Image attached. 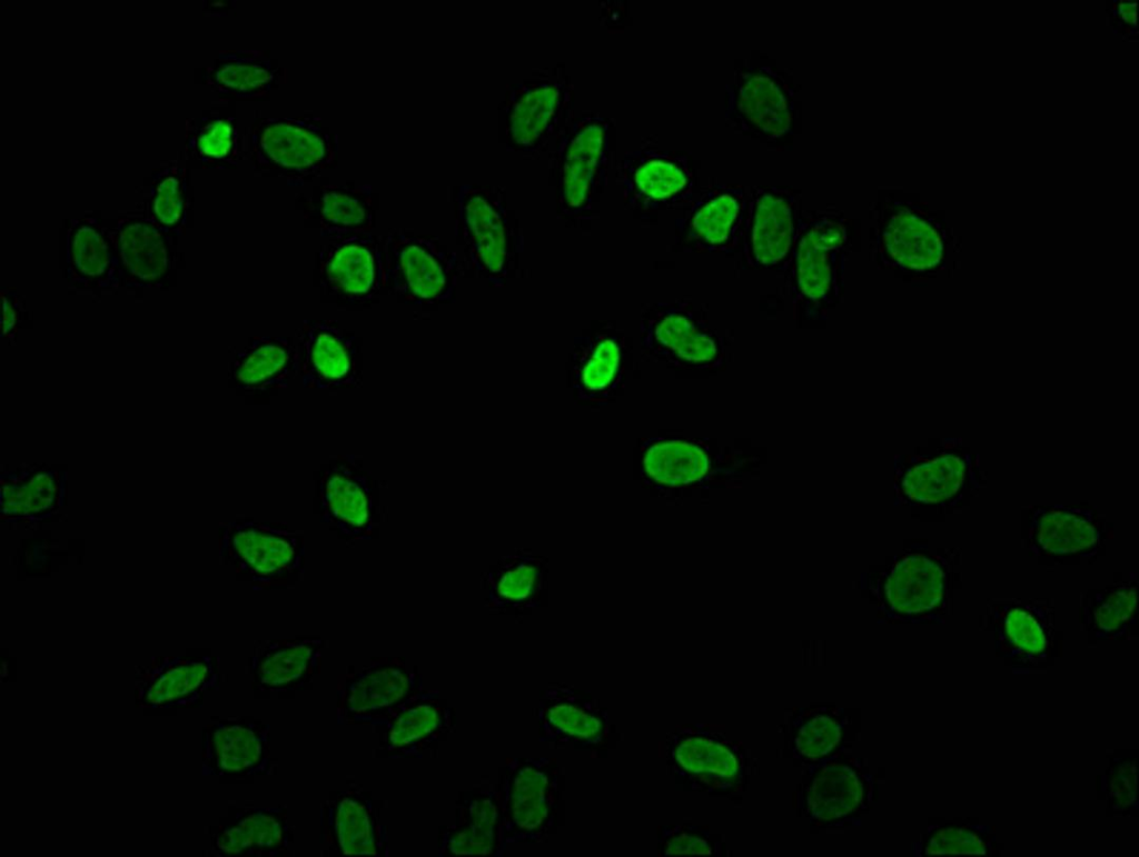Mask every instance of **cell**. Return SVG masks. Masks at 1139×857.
I'll list each match as a JSON object with an SVG mask.
<instances>
[{"label":"cell","instance_id":"ab89813d","mask_svg":"<svg viewBox=\"0 0 1139 857\" xmlns=\"http://www.w3.org/2000/svg\"><path fill=\"white\" fill-rule=\"evenodd\" d=\"M280 843L279 823L270 816L255 814L244 819L237 827L227 830L220 838V848L228 853H238L252 845L271 847Z\"/></svg>","mask_w":1139,"mask_h":857},{"label":"cell","instance_id":"7dc6e473","mask_svg":"<svg viewBox=\"0 0 1139 857\" xmlns=\"http://www.w3.org/2000/svg\"><path fill=\"white\" fill-rule=\"evenodd\" d=\"M709 845L692 836L681 835L668 841L665 854H710Z\"/></svg>","mask_w":1139,"mask_h":857},{"label":"cell","instance_id":"277c9868","mask_svg":"<svg viewBox=\"0 0 1139 857\" xmlns=\"http://www.w3.org/2000/svg\"><path fill=\"white\" fill-rule=\"evenodd\" d=\"M611 126L596 113L572 116L556 141L557 206L572 221H590L606 186Z\"/></svg>","mask_w":1139,"mask_h":857},{"label":"cell","instance_id":"ba28073f","mask_svg":"<svg viewBox=\"0 0 1139 857\" xmlns=\"http://www.w3.org/2000/svg\"><path fill=\"white\" fill-rule=\"evenodd\" d=\"M725 107L732 126L762 142L778 143L792 131L794 91L767 66L741 68L726 86Z\"/></svg>","mask_w":1139,"mask_h":857},{"label":"cell","instance_id":"3957f363","mask_svg":"<svg viewBox=\"0 0 1139 857\" xmlns=\"http://www.w3.org/2000/svg\"><path fill=\"white\" fill-rule=\"evenodd\" d=\"M221 557L254 589H289L304 579V534L286 522L238 518L219 529Z\"/></svg>","mask_w":1139,"mask_h":857},{"label":"cell","instance_id":"30bf717a","mask_svg":"<svg viewBox=\"0 0 1139 857\" xmlns=\"http://www.w3.org/2000/svg\"><path fill=\"white\" fill-rule=\"evenodd\" d=\"M632 360L623 328L615 321H592L573 342L568 382L574 397L587 402L615 397L625 387Z\"/></svg>","mask_w":1139,"mask_h":857},{"label":"cell","instance_id":"7a4b0ae2","mask_svg":"<svg viewBox=\"0 0 1139 857\" xmlns=\"http://www.w3.org/2000/svg\"><path fill=\"white\" fill-rule=\"evenodd\" d=\"M339 140L313 113L296 117H257L247 129L244 155L260 176L283 178L303 186L335 169Z\"/></svg>","mask_w":1139,"mask_h":857},{"label":"cell","instance_id":"836d02e7","mask_svg":"<svg viewBox=\"0 0 1139 857\" xmlns=\"http://www.w3.org/2000/svg\"><path fill=\"white\" fill-rule=\"evenodd\" d=\"M408 686V678L400 669L372 671L353 686L348 699L349 708L356 712H364L389 706L407 692Z\"/></svg>","mask_w":1139,"mask_h":857},{"label":"cell","instance_id":"1f68e13d","mask_svg":"<svg viewBox=\"0 0 1139 857\" xmlns=\"http://www.w3.org/2000/svg\"><path fill=\"white\" fill-rule=\"evenodd\" d=\"M1136 590L1137 580L1096 594L1088 615L1098 638L1112 639L1127 631L1135 612Z\"/></svg>","mask_w":1139,"mask_h":857},{"label":"cell","instance_id":"d6986e66","mask_svg":"<svg viewBox=\"0 0 1139 857\" xmlns=\"http://www.w3.org/2000/svg\"><path fill=\"white\" fill-rule=\"evenodd\" d=\"M65 486V474L43 467L2 474V520L39 521L48 518L62 506Z\"/></svg>","mask_w":1139,"mask_h":857},{"label":"cell","instance_id":"603a6c76","mask_svg":"<svg viewBox=\"0 0 1139 857\" xmlns=\"http://www.w3.org/2000/svg\"><path fill=\"white\" fill-rule=\"evenodd\" d=\"M844 241V226L831 217L812 220L801 230L794 253L799 286L805 296L819 299L829 291L835 257Z\"/></svg>","mask_w":1139,"mask_h":857},{"label":"cell","instance_id":"44dd1931","mask_svg":"<svg viewBox=\"0 0 1139 857\" xmlns=\"http://www.w3.org/2000/svg\"><path fill=\"white\" fill-rule=\"evenodd\" d=\"M749 190L739 185H714L705 189L682 221L686 239L715 247L726 243L737 229L746 208Z\"/></svg>","mask_w":1139,"mask_h":857},{"label":"cell","instance_id":"60d3db41","mask_svg":"<svg viewBox=\"0 0 1139 857\" xmlns=\"http://www.w3.org/2000/svg\"><path fill=\"white\" fill-rule=\"evenodd\" d=\"M313 656V648L307 644H289L267 656L260 664L259 675L264 684L279 686L299 678Z\"/></svg>","mask_w":1139,"mask_h":857},{"label":"cell","instance_id":"8992f818","mask_svg":"<svg viewBox=\"0 0 1139 857\" xmlns=\"http://www.w3.org/2000/svg\"><path fill=\"white\" fill-rule=\"evenodd\" d=\"M502 111L507 147L538 155L573 116V84L561 66L536 69L507 87Z\"/></svg>","mask_w":1139,"mask_h":857},{"label":"cell","instance_id":"4dcf8cb0","mask_svg":"<svg viewBox=\"0 0 1139 857\" xmlns=\"http://www.w3.org/2000/svg\"><path fill=\"white\" fill-rule=\"evenodd\" d=\"M861 785L845 766H826L813 780L809 793L812 814L824 820L852 811L861 800Z\"/></svg>","mask_w":1139,"mask_h":857},{"label":"cell","instance_id":"ac0fdd59","mask_svg":"<svg viewBox=\"0 0 1139 857\" xmlns=\"http://www.w3.org/2000/svg\"><path fill=\"white\" fill-rule=\"evenodd\" d=\"M1103 538V527L1090 508L1051 505L1033 510L1029 539L1042 552L1056 556L1091 557Z\"/></svg>","mask_w":1139,"mask_h":857},{"label":"cell","instance_id":"cb8c5ba5","mask_svg":"<svg viewBox=\"0 0 1139 857\" xmlns=\"http://www.w3.org/2000/svg\"><path fill=\"white\" fill-rule=\"evenodd\" d=\"M298 372L297 345L286 336L255 338L235 365L237 382L252 390L287 388Z\"/></svg>","mask_w":1139,"mask_h":857},{"label":"cell","instance_id":"f1b7e54d","mask_svg":"<svg viewBox=\"0 0 1139 857\" xmlns=\"http://www.w3.org/2000/svg\"><path fill=\"white\" fill-rule=\"evenodd\" d=\"M119 252L126 267L137 277L151 280L167 267V248L162 231L145 220L123 221L118 230Z\"/></svg>","mask_w":1139,"mask_h":857},{"label":"cell","instance_id":"ffe728a7","mask_svg":"<svg viewBox=\"0 0 1139 857\" xmlns=\"http://www.w3.org/2000/svg\"><path fill=\"white\" fill-rule=\"evenodd\" d=\"M309 206L317 217L321 237L366 235L375 228V193L369 183L323 185Z\"/></svg>","mask_w":1139,"mask_h":857},{"label":"cell","instance_id":"4fadbf2b","mask_svg":"<svg viewBox=\"0 0 1139 857\" xmlns=\"http://www.w3.org/2000/svg\"><path fill=\"white\" fill-rule=\"evenodd\" d=\"M950 565L943 556L912 552L890 570L884 592L890 608L901 615L943 618L948 608Z\"/></svg>","mask_w":1139,"mask_h":857},{"label":"cell","instance_id":"d6a6232c","mask_svg":"<svg viewBox=\"0 0 1139 857\" xmlns=\"http://www.w3.org/2000/svg\"><path fill=\"white\" fill-rule=\"evenodd\" d=\"M187 171L184 165L171 162L152 176L151 211L157 227L172 228L181 222L188 200Z\"/></svg>","mask_w":1139,"mask_h":857},{"label":"cell","instance_id":"8d00e7d4","mask_svg":"<svg viewBox=\"0 0 1139 857\" xmlns=\"http://www.w3.org/2000/svg\"><path fill=\"white\" fill-rule=\"evenodd\" d=\"M72 263L83 275L95 277L105 272L110 260L107 241L90 220H81L69 232Z\"/></svg>","mask_w":1139,"mask_h":857},{"label":"cell","instance_id":"f6af8a7d","mask_svg":"<svg viewBox=\"0 0 1139 857\" xmlns=\"http://www.w3.org/2000/svg\"><path fill=\"white\" fill-rule=\"evenodd\" d=\"M1108 796L1118 810H1128L1136 800V760L1126 759L1117 764L1109 774Z\"/></svg>","mask_w":1139,"mask_h":857},{"label":"cell","instance_id":"9a60e30c","mask_svg":"<svg viewBox=\"0 0 1139 857\" xmlns=\"http://www.w3.org/2000/svg\"><path fill=\"white\" fill-rule=\"evenodd\" d=\"M990 615L996 645L1006 658L1021 665L1047 659L1053 638L1052 612L1047 601H998Z\"/></svg>","mask_w":1139,"mask_h":857},{"label":"cell","instance_id":"7c38bea8","mask_svg":"<svg viewBox=\"0 0 1139 857\" xmlns=\"http://www.w3.org/2000/svg\"><path fill=\"white\" fill-rule=\"evenodd\" d=\"M298 333V370L304 387L335 391L361 386L358 346L329 320H305Z\"/></svg>","mask_w":1139,"mask_h":857},{"label":"cell","instance_id":"b9f144b4","mask_svg":"<svg viewBox=\"0 0 1139 857\" xmlns=\"http://www.w3.org/2000/svg\"><path fill=\"white\" fill-rule=\"evenodd\" d=\"M218 759L221 768L241 770L254 765L260 756V744L252 731L234 726L222 728L216 735Z\"/></svg>","mask_w":1139,"mask_h":857},{"label":"cell","instance_id":"52a82bcc","mask_svg":"<svg viewBox=\"0 0 1139 857\" xmlns=\"http://www.w3.org/2000/svg\"><path fill=\"white\" fill-rule=\"evenodd\" d=\"M320 520L346 542L368 540L382 520L377 481L356 455H336L316 479Z\"/></svg>","mask_w":1139,"mask_h":857},{"label":"cell","instance_id":"7bdbcfd3","mask_svg":"<svg viewBox=\"0 0 1139 857\" xmlns=\"http://www.w3.org/2000/svg\"><path fill=\"white\" fill-rule=\"evenodd\" d=\"M438 711L430 705H417L405 710L390 729L393 745H408L432 733L439 724Z\"/></svg>","mask_w":1139,"mask_h":857},{"label":"cell","instance_id":"d590c367","mask_svg":"<svg viewBox=\"0 0 1139 857\" xmlns=\"http://www.w3.org/2000/svg\"><path fill=\"white\" fill-rule=\"evenodd\" d=\"M498 813L491 799L475 801L471 808V823L458 831L449 843V849L458 855L489 854L498 830L495 829Z\"/></svg>","mask_w":1139,"mask_h":857},{"label":"cell","instance_id":"4316f807","mask_svg":"<svg viewBox=\"0 0 1139 857\" xmlns=\"http://www.w3.org/2000/svg\"><path fill=\"white\" fill-rule=\"evenodd\" d=\"M882 243L897 263L917 270L938 265L943 250L937 231L908 209L891 217L882 233Z\"/></svg>","mask_w":1139,"mask_h":857},{"label":"cell","instance_id":"f546056e","mask_svg":"<svg viewBox=\"0 0 1139 857\" xmlns=\"http://www.w3.org/2000/svg\"><path fill=\"white\" fill-rule=\"evenodd\" d=\"M648 475L668 486H683L702 479L710 467L707 455L696 445L683 440L653 444L644 458Z\"/></svg>","mask_w":1139,"mask_h":857},{"label":"cell","instance_id":"ee69618b","mask_svg":"<svg viewBox=\"0 0 1139 857\" xmlns=\"http://www.w3.org/2000/svg\"><path fill=\"white\" fill-rule=\"evenodd\" d=\"M841 728L832 719L818 716L809 721L800 731L799 749L811 758L828 754L840 740Z\"/></svg>","mask_w":1139,"mask_h":857},{"label":"cell","instance_id":"8fae6325","mask_svg":"<svg viewBox=\"0 0 1139 857\" xmlns=\"http://www.w3.org/2000/svg\"><path fill=\"white\" fill-rule=\"evenodd\" d=\"M317 266L323 289L349 303L374 299L386 288L383 236L331 238L321 245Z\"/></svg>","mask_w":1139,"mask_h":857},{"label":"cell","instance_id":"2e32d148","mask_svg":"<svg viewBox=\"0 0 1139 857\" xmlns=\"http://www.w3.org/2000/svg\"><path fill=\"white\" fill-rule=\"evenodd\" d=\"M643 355L687 363L710 361L716 355L714 341L680 308L654 303L640 315Z\"/></svg>","mask_w":1139,"mask_h":857},{"label":"cell","instance_id":"6da1fadb","mask_svg":"<svg viewBox=\"0 0 1139 857\" xmlns=\"http://www.w3.org/2000/svg\"><path fill=\"white\" fill-rule=\"evenodd\" d=\"M454 206L466 268L496 288L518 277L524 239L506 191L497 186L460 185Z\"/></svg>","mask_w":1139,"mask_h":857},{"label":"cell","instance_id":"5b68a950","mask_svg":"<svg viewBox=\"0 0 1139 857\" xmlns=\"http://www.w3.org/2000/svg\"><path fill=\"white\" fill-rule=\"evenodd\" d=\"M386 288L417 306L453 302L462 273L457 255L437 237L403 229L383 237Z\"/></svg>","mask_w":1139,"mask_h":857},{"label":"cell","instance_id":"484cf974","mask_svg":"<svg viewBox=\"0 0 1139 857\" xmlns=\"http://www.w3.org/2000/svg\"><path fill=\"white\" fill-rule=\"evenodd\" d=\"M969 461L961 455L943 454L925 458L909 467L902 476L901 489L912 502L935 505L948 502L967 484Z\"/></svg>","mask_w":1139,"mask_h":857},{"label":"cell","instance_id":"c3c4849f","mask_svg":"<svg viewBox=\"0 0 1139 857\" xmlns=\"http://www.w3.org/2000/svg\"><path fill=\"white\" fill-rule=\"evenodd\" d=\"M1135 7H1136L1135 3L1133 4H1129V3H1123L1122 4L1121 13H1122L1123 18L1127 19V21H1132V22L1135 21Z\"/></svg>","mask_w":1139,"mask_h":857},{"label":"cell","instance_id":"e575fe53","mask_svg":"<svg viewBox=\"0 0 1139 857\" xmlns=\"http://www.w3.org/2000/svg\"><path fill=\"white\" fill-rule=\"evenodd\" d=\"M675 758L685 770L695 774L732 777L739 768L735 756L711 739H684L675 749Z\"/></svg>","mask_w":1139,"mask_h":857},{"label":"cell","instance_id":"7402d4cb","mask_svg":"<svg viewBox=\"0 0 1139 857\" xmlns=\"http://www.w3.org/2000/svg\"><path fill=\"white\" fill-rule=\"evenodd\" d=\"M546 760H526L516 767L506 794V831L511 838L534 837L552 807L555 781L545 768Z\"/></svg>","mask_w":1139,"mask_h":857},{"label":"cell","instance_id":"d4e9b609","mask_svg":"<svg viewBox=\"0 0 1139 857\" xmlns=\"http://www.w3.org/2000/svg\"><path fill=\"white\" fill-rule=\"evenodd\" d=\"M186 155L202 168H235L244 155L235 116L209 109L186 120Z\"/></svg>","mask_w":1139,"mask_h":857},{"label":"cell","instance_id":"5bb4252c","mask_svg":"<svg viewBox=\"0 0 1139 857\" xmlns=\"http://www.w3.org/2000/svg\"><path fill=\"white\" fill-rule=\"evenodd\" d=\"M286 80V69L259 49L221 50L204 72L205 83L226 100H269Z\"/></svg>","mask_w":1139,"mask_h":857},{"label":"cell","instance_id":"83f0119b","mask_svg":"<svg viewBox=\"0 0 1139 857\" xmlns=\"http://www.w3.org/2000/svg\"><path fill=\"white\" fill-rule=\"evenodd\" d=\"M557 689L549 695L543 709V728L553 738H568L596 743L605 729V723L596 708L582 701L570 689Z\"/></svg>","mask_w":1139,"mask_h":857},{"label":"cell","instance_id":"f35d334b","mask_svg":"<svg viewBox=\"0 0 1139 857\" xmlns=\"http://www.w3.org/2000/svg\"><path fill=\"white\" fill-rule=\"evenodd\" d=\"M992 849L988 829L970 826L941 827L930 833L925 855H987Z\"/></svg>","mask_w":1139,"mask_h":857},{"label":"cell","instance_id":"e0dca14e","mask_svg":"<svg viewBox=\"0 0 1139 857\" xmlns=\"http://www.w3.org/2000/svg\"><path fill=\"white\" fill-rule=\"evenodd\" d=\"M795 192L786 187L759 186L749 189L747 242L755 261L774 265L792 247Z\"/></svg>","mask_w":1139,"mask_h":857},{"label":"cell","instance_id":"74e56055","mask_svg":"<svg viewBox=\"0 0 1139 857\" xmlns=\"http://www.w3.org/2000/svg\"><path fill=\"white\" fill-rule=\"evenodd\" d=\"M336 831L344 854L376 855L369 816L359 803L344 799L339 804Z\"/></svg>","mask_w":1139,"mask_h":857},{"label":"cell","instance_id":"9c48e42d","mask_svg":"<svg viewBox=\"0 0 1139 857\" xmlns=\"http://www.w3.org/2000/svg\"><path fill=\"white\" fill-rule=\"evenodd\" d=\"M616 179L625 207L643 215L687 201L695 186L693 167L685 153L647 146L622 157Z\"/></svg>","mask_w":1139,"mask_h":857},{"label":"cell","instance_id":"bcb514c9","mask_svg":"<svg viewBox=\"0 0 1139 857\" xmlns=\"http://www.w3.org/2000/svg\"><path fill=\"white\" fill-rule=\"evenodd\" d=\"M202 671H206V667L201 664H192L171 670L153 686L155 690L160 689V692L156 694V696L161 700L188 691L200 682Z\"/></svg>","mask_w":1139,"mask_h":857}]
</instances>
